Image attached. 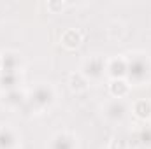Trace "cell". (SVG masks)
<instances>
[{
    "instance_id": "6da1fadb",
    "label": "cell",
    "mask_w": 151,
    "mask_h": 149,
    "mask_svg": "<svg viewBox=\"0 0 151 149\" xmlns=\"http://www.w3.org/2000/svg\"><path fill=\"white\" fill-rule=\"evenodd\" d=\"M125 58L130 86H148L151 82V56L146 51H132Z\"/></svg>"
},
{
    "instance_id": "7a4b0ae2",
    "label": "cell",
    "mask_w": 151,
    "mask_h": 149,
    "mask_svg": "<svg viewBox=\"0 0 151 149\" xmlns=\"http://www.w3.org/2000/svg\"><path fill=\"white\" fill-rule=\"evenodd\" d=\"M56 102V90L49 81H39L27 91V109L34 114L47 112Z\"/></svg>"
},
{
    "instance_id": "3957f363",
    "label": "cell",
    "mask_w": 151,
    "mask_h": 149,
    "mask_svg": "<svg viewBox=\"0 0 151 149\" xmlns=\"http://www.w3.org/2000/svg\"><path fill=\"white\" fill-rule=\"evenodd\" d=\"M106 65L107 58L102 54H90L83 60L79 72L84 75L90 82H100L106 77Z\"/></svg>"
},
{
    "instance_id": "277c9868",
    "label": "cell",
    "mask_w": 151,
    "mask_h": 149,
    "mask_svg": "<svg viewBox=\"0 0 151 149\" xmlns=\"http://www.w3.org/2000/svg\"><path fill=\"white\" fill-rule=\"evenodd\" d=\"M102 116L109 125H121L128 116V105L121 98H111L102 105Z\"/></svg>"
},
{
    "instance_id": "5b68a950",
    "label": "cell",
    "mask_w": 151,
    "mask_h": 149,
    "mask_svg": "<svg viewBox=\"0 0 151 149\" xmlns=\"http://www.w3.org/2000/svg\"><path fill=\"white\" fill-rule=\"evenodd\" d=\"M47 149H79V137L70 130H58L51 135Z\"/></svg>"
},
{
    "instance_id": "8992f818",
    "label": "cell",
    "mask_w": 151,
    "mask_h": 149,
    "mask_svg": "<svg viewBox=\"0 0 151 149\" xmlns=\"http://www.w3.org/2000/svg\"><path fill=\"white\" fill-rule=\"evenodd\" d=\"M0 105L9 109V111H18L27 105V91L23 88L9 90L0 93Z\"/></svg>"
},
{
    "instance_id": "52a82bcc",
    "label": "cell",
    "mask_w": 151,
    "mask_h": 149,
    "mask_svg": "<svg viewBox=\"0 0 151 149\" xmlns=\"http://www.w3.org/2000/svg\"><path fill=\"white\" fill-rule=\"evenodd\" d=\"M21 135L9 123H0V149H19Z\"/></svg>"
},
{
    "instance_id": "ba28073f",
    "label": "cell",
    "mask_w": 151,
    "mask_h": 149,
    "mask_svg": "<svg viewBox=\"0 0 151 149\" xmlns=\"http://www.w3.org/2000/svg\"><path fill=\"white\" fill-rule=\"evenodd\" d=\"M106 77H109V81H113V79H127V58L121 56V54L107 58Z\"/></svg>"
},
{
    "instance_id": "9c48e42d",
    "label": "cell",
    "mask_w": 151,
    "mask_h": 149,
    "mask_svg": "<svg viewBox=\"0 0 151 149\" xmlns=\"http://www.w3.org/2000/svg\"><path fill=\"white\" fill-rule=\"evenodd\" d=\"M2 70L23 74V56L14 49H7L2 53Z\"/></svg>"
},
{
    "instance_id": "30bf717a",
    "label": "cell",
    "mask_w": 151,
    "mask_h": 149,
    "mask_svg": "<svg viewBox=\"0 0 151 149\" xmlns=\"http://www.w3.org/2000/svg\"><path fill=\"white\" fill-rule=\"evenodd\" d=\"M132 144L137 149H151V123H144L132 132Z\"/></svg>"
},
{
    "instance_id": "8fae6325",
    "label": "cell",
    "mask_w": 151,
    "mask_h": 149,
    "mask_svg": "<svg viewBox=\"0 0 151 149\" xmlns=\"http://www.w3.org/2000/svg\"><path fill=\"white\" fill-rule=\"evenodd\" d=\"M60 42L65 49H77L83 44V32L79 28H67L60 35Z\"/></svg>"
},
{
    "instance_id": "7c38bea8",
    "label": "cell",
    "mask_w": 151,
    "mask_h": 149,
    "mask_svg": "<svg viewBox=\"0 0 151 149\" xmlns=\"http://www.w3.org/2000/svg\"><path fill=\"white\" fill-rule=\"evenodd\" d=\"M21 82H23V74L0 70V93L2 91H9V90L21 88Z\"/></svg>"
},
{
    "instance_id": "4fadbf2b",
    "label": "cell",
    "mask_w": 151,
    "mask_h": 149,
    "mask_svg": "<svg viewBox=\"0 0 151 149\" xmlns=\"http://www.w3.org/2000/svg\"><path fill=\"white\" fill-rule=\"evenodd\" d=\"M130 82L127 81V79H113V81H109V84H107V90H109V95L113 97V98H121V100H125V97H128V93H130Z\"/></svg>"
},
{
    "instance_id": "5bb4252c",
    "label": "cell",
    "mask_w": 151,
    "mask_h": 149,
    "mask_svg": "<svg viewBox=\"0 0 151 149\" xmlns=\"http://www.w3.org/2000/svg\"><path fill=\"white\" fill-rule=\"evenodd\" d=\"M132 112L137 119H141L142 123H148L151 119V100H148V98L135 100L132 105Z\"/></svg>"
},
{
    "instance_id": "9a60e30c",
    "label": "cell",
    "mask_w": 151,
    "mask_h": 149,
    "mask_svg": "<svg viewBox=\"0 0 151 149\" xmlns=\"http://www.w3.org/2000/svg\"><path fill=\"white\" fill-rule=\"evenodd\" d=\"M69 88L74 93H84L90 88V81L81 72H70L69 74Z\"/></svg>"
},
{
    "instance_id": "2e32d148",
    "label": "cell",
    "mask_w": 151,
    "mask_h": 149,
    "mask_svg": "<svg viewBox=\"0 0 151 149\" xmlns=\"http://www.w3.org/2000/svg\"><path fill=\"white\" fill-rule=\"evenodd\" d=\"M107 149H128V144L123 139H111V142L107 144Z\"/></svg>"
},
{
    "instance_id": "e0dca14e",
    "label": "cell",
    "mask_w": 151,
    "mask_h": 149,
    "mask_svg": "<svg viewBox=\"0 0 151 149\" xmlns=\"http://www.w3.org/2000/svg\"><path fill=\"white\" fill-rule=\"evenodd\" d=\"M70 4L69 2H47V9L53 11V12H58V11H63L65 7H69Z\"/></svg>"
},
{
    "instance_id": "ac0fdd59",
    "label": "cell",
    "mask_w": 151,
    "mask_h": 149,
    "mask_svg": "<svg viewBox=\"0 0 151 149\" xmlns=\"http://www.w3.org/2000/svg\"><path fill=\"white\" fill-rule=\"evenodd\" d=\"M0 70H2V53H0Z\"/></svg>"
}]
</instances>
